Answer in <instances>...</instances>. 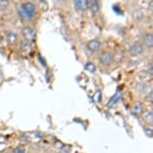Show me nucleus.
Listing matches in <instances>:
<instances>
[{
  "instance_id": "1",
  "label": "nucleus",
  "mask_w": 153,
  "mask_h": 153,
  "mask_svg": "<svg viewBox=\"0 0 153 153\" xmlns=\"http://www.w3.org/2000/svg\"><path fill=\"white\" fill-rule=\"evenodd\" d=\"M37 13V7L36 5L31 1L23 2L20 5V8L18 10V14L23 20H30L35 17Z\"/></svg>"
},
{
  "instance_id": "15",
  "label": "nucleus",
  "mask_w": 153,
  "mask_h": 153,
  "mask_svg": "<svg viewBox=\"0 0 153 153\" xmlns=\"http://www.w3.org/2000/svg\"><path fill=\"white\" fill-rule=\"evenodd\" d=\"M9 6V0H0V11H5Z\"/></svg>"
},
{
  "instance_id": "6",
  "label": "nucleus",
  "mask_w": 153,
  "mask_h": 153,
  "mask_svg": "<svg viewBox=\"0 0 153 153\" xmlns=\"http://www.w3.org/2000/svg\"><path fill=\"white\" fill-rule=\"evenodd\" d=\"M141 43L144 47L152 48L153 47V33L150 31H146L141 34Z\"/></svg>"
},
{
  "instance_id": "13",
  "label": "nucleus",
  "mask_w": 153,
  "mask_h": 153,
  "mask_svg": "<svg viewBox=\"0 0 153 153\" xmlns=\"http://www.w3.org/2000/svg\"><path fill=\"white\" fill-rule=\"evenodd\" d=\"M136 90L139 92V93H145L147 94L148 93V85H146V84H138L136 86Z\"/></svg>"
},
{
  "instance_id": "10",
  "label": "nucleus",
  "mask_w": 153,
  "mask_h": 153,
  "mask_svg": "<svg viewBox=\"0 0 153 153\" xmlns=\"http://www.w3.org/2000/svg\"><path fill=\"white\" fill-rule=\"evenodd\" d=\"M143 111H144V107L141 102H135L132 105V112L135 115H141L143 113Z\"/></svg>"
},
{
  "instance_id": "7",
  "label": "nucleus",
  "mask_w": 153,
  "mask_h": 153,
  "mask_svg": "<svg viewBox=\"0 0 153 153\" xmlns=\"http://www.w3.org/2000/svg\"><path fill=\"white\" fill-rule=\"evenodd\" d=\"M100 47H101V41L97 38H93V39L89 40V41L86 43V48H87V50L91 54L98 53Z\"/></svg>"
},
{
  "instance_id": "19",
  "label": "nucleus",
  "mask_w": 153,
  "mask_h": 153,
  "mask_svg": "<svg viewBox=\"0 0 153 153\" xmlns=\"http://www.w3.org/2000/svg\"><path fill=\"white\" fill-rule=\"evenodd\" d=\"M146 132V135H148L149 137H152V129L151 128H144Z\"/></svg>"
},
{
  "instance_id": "21",
  "label": "nucleus",
  "mask_w": 153,
  "mask_h": 153,
  "mask_svg": "<svg viewBox=\"0 0 153 153\" xmlns=\"http://www.w3.org/2000/svg\"><path fill=\"white\" fill-rule=\"evenodd\" d=\"M58 153H68V152H66V151H60V152H58Z\"/></svg>"
},
{
  "instance_id": "18",
  "label": "nucleus",
  "mask_w": 153,
  "mask_h": 153,
  "mask_svg": "<svg viewBox=\"0 0 153 153\" xmlns=\"http://www.w3.org/2000/svg\"><path fill=\"white\" fill-rule=\"evenodd\" d=\"M147 74H148L150 77L153 76V66H152V63H150L148 69H147Z\"/></svg>"
},
{
  "instance_id": "4",
  "label": "nucleus",
  "mask_w": 153,
  "mask_h": 153,
  "mask_svg": "<svg viewBox=\"0 0 153 153\" xmlns=\"http://www.w3.org/2000/svg\"><path fill=\"white\" fill-rule=\"evenodd\" d=\"M127 53H128L129 56L132 57H139L141 54H143V53H144V47L140 41H135L128 47Z\"/></svg>"
},
{
  "instance_id": "12",
  "label": "nucleus",
  "mask_w": 153,
  "mask_h": 153,
  "mask_svg": "<svg viewBox=\"0 0 153 153\" xmlns=\"http://www.w3.org/2000/svg\"><path fill=\"white\" fill-rule=\"evenodd\" d=\"M142 115L143 120L147 123H152L153 121V113L151 110H147V111H143Z\"/></svg>"
},
{
  "instance_id": "22",
  "label": "nucleus",
  "mask_w": 153,
  "mask_h": 153,
  "mask_svg": "<svg viewBox=\"0 0 153 153\" xmlns=\"http://www.w3.org/2000/svg\"><path fill=\"white\" fill-rule=\"evenodd\" d=\"M40 1H41V2H43V1H45V0H40Z\"/></svg>"
},
{
  "instance_id": "20",
  "label": "nucleus",
  "mask_w": 153,
  "mask_h": 153,
  "mask_svg": "<svg viewBox=\"0 0 153 153\" xmlns=\"http://www.w3.org/2000/svg\"><path fill=\"white\" fill-rule=\"evenodd\" d=\"M5 143V138L3 136H0V144Z\"/></svg>"
},
{
  "instance_id": "9",
  "label": "nucleus",
  "mask_w": 153,
  "mask_h": 153,
  "mask_svg": "<svg viewBox=\"0 0 153 153\" xmlns=\"http://www.w3.org/2000/svg\"><path fill=\"white\" fill-rule=\"evenodd\" d=\"M5 39L9 45H15L18 42V35L13 30H6L5 31Z\"/></svg>"
},
{
  "instance_id": "5",
  "label": "nucleus",
  "mask_w": 153,
  "mask_h": 153,
  "mask_svg": "<svg viewBox=\"0 0 153 153\" xmlns=\"http://www.w3.org/2000/svg\"><path fill=\"white\" fill-rule=\"evenodd\" d=\"M74 9L79 13H84L89 8V0H73Z\"/></svg>"
},
{
  "instance_id": "3",
  "label": "nucleus",
  "mask_w": 153,
  "mask_h": 153,
  "mask_svg": "<svg viewBox=\"0 0 153 153\" xmlns=\"http://www.w3.org/2000/svg\"><path fill=\"white\" fill-rule=\"evenodd\" d=\"M21 35L23 37V39L27 40L29 42H33L36 39V29L33 26L30 25H25L21 28Z\"/></svg>"
},
{
  "instance_id": "16",
  "label": "nucleus",
  "mask_w": 153,
  "mask_h": 153,
  "mask_svg": "<svg viewBox=\"0 0 153 153\" xmlns=\"http://www.w3.org/2000/svg\"><path fill=\"white\" fill-rule=\"evenodd\" d=\"M14 153H25L26 152V148H25L24 145H18L17 147H15L13 150Z\"/></svg>"
},
{
  "instance_id": "2",
  "label": "nucleus",
  "mask_w": 153,
  "mask_h": 153,
  "mask_svg": "<svg viewBox=\"0 0 153 153\" xmlns=\"http://www.w3.org/2000/svg\"><path fill=\"white\" fill-rule=\"evenodd\" d=\"M98 60L103 67L108 68L110 67L112 63H114V57L113 54L109 50H102L100 51L99 56H98Z\"/></svg>"
},
{
  "instance_id": "17",
  "label": "nucleus",
  "mask_w": 153,
  "mask_h": 153,
  "mask_svg": "<svg viewBox=\"0 0 153 153\" xmlns=\"http://www.w3.org/2000/svg\"><path fill=\"white\" fill-rule=\"evenodd\" d=\"M145 99H146V101L148 103H150V104H152L153 103V92H152V90H150L148 93L146 94V97H145Z\"/></svg>"
},
{
  "instance_id": "11",
  "label": "nucleus",
  "mask_w": 153,
  "mask_h": 153,
  "mask_svg": "<svg viewBox=\"0 0 153 153\" xmlns=\"http://www.w3.org/2000/svg\"><path fill=\"white\" fill-rule=\"evenodd\" d=\"M20 48H21V50L24 51V53H29L31 50V48H32V42H29L25 39H22L21 41H20Z\"/></svg>"
},
{
  "instance_id": "14",
  "label": "nucleus",
  "mask_w": 153,
  "mask_h": 153,
  "mask_svg": "<svg viewBox=\"0 0 153 153\" xmlns=\"http://www.w3.org/2000/svg\"><path fill=\"white\" fill-rule=\"evenodd\" d=\"M84 69L87 72H89V73H91V74H93L95 73V71H96V67H95V65L93 63H91V62H88V63H85V66H84Z\"/></svg>"
},
{
  "instance_id": "8",
  "label": "nucleus",
  "mask_w": 153,
  "mask_h": 153,
  "mask_svg": "<svg viewBox=\"0 0 153 153\" xmlns=\"http://www.w3.org/2000/svg\"><path fill=\"white\" fill-rule=\"evenodd\" d=\"M101 7H102L101 0H89L88 10H90V12L93 14V15H96V14L100 13Z\"/></svg>"
}]
</instances>
